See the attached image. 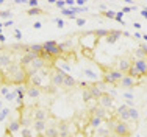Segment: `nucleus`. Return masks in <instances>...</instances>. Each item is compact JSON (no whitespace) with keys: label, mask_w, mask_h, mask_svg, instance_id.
<instances>
[{"label":"nucleus","mask_w":147,"mask_h":137,"mask_svg":"<svg viewBox=\"0 0 147 137\" xmlns=\"http://www.w3.org/2000/svg\"><path fill=\"white\" fill-rule=\"evenodd\" d=\"M27 81H28V75L20 62H14L11 67L3 72V83L6 84H25Z\"/></svg>","instance_id":"nucleus-1"},{"label":"nucleus","mask_w":147,"mask_h":137,"mask_svg":"<svg viewBox=\"0 0 147 137\" xmlns=\"http://www.w3.org/2000/svg\"><path fill=\"white\" fill-rule=\"evenodd\" d=\"M13 64H14V61H13L11 55L9 53H0V70L5 72V70L8 67H11Z\"/></svg>","instance_id":"nucleus-2"},{"label":"nucleus","mask_w":147,"mask_h":137,"mask_svg":"<svg viewBox=\"0 0 147 137\" xmlns=\"http://www.w3.org/2000/svg\"><path fill=\"white\" fill-rule=\"evenodd\" d=\"M49 117H50V114H49V111L45 108H36V109H33L34 120H47Z\"/></svg>","instance_id":"nucleus-3"},{"label":"nucleus","mask_w":147,"mask_h":137,"mask_svg":"<svg viewBox=\"0 0 147 137\" xmlns=\"http://www.w3.org/2000/svg\"><path fill=\"white\" fill-rule=\"evenodd\" d=\"M41 87H38V86H33V84H28L27 86V89H25V95L28 97V98H38L41 95Z\"/></svg>","instance_id":"nucleus-4"},{"label":"nucleus","mask_w":147,"mask_h":137,"mask_svg":"<svg viewBox=\"0 0 147 137\" xmlns=\"http://www.w3.org/2000/svg\"><path fill=\"white\" fill-rule=\"evenodd\" d=\"M31 128L36 132H39V134L41 132H45V129H47V120H34Z\"/></svg>","instance_id":"nucleus-5"},{"label":"nucleus","mask_w":147,"mask_h":137,"mask_svg":"<svg viewBox=\"0 0 147 137\" xmlns=\"http://www.w3.org/2000/svg\"><path fill=\"white\" fill-rule=\"evenodd\" d=\"M20 126H22V123H20V120H17V118H14V120H11L8 125H6V132H16L20 129Z\"/></svg>","instance_id":"nucleus-6"},{"label":"nucleus","mask_w":147,"mask_h":137,"mask_svg":"<svg viewBox=\"0 0 147 137\" xmlns=\"http://www.w3.org/2000/svg\"><path fill=\"white\" fill-rule=\"evenodd\" d=\"M22 137H33L31 129H30V128H24V129H22Z\"/></svg>","instance_id":"nucleus-7"},{"label":"nucleus","mask_w":147,"mask_h":137,"mask_svg":"<svg viewBox=\"0 0 147 137\" xmlns=\"http://www.w3.org/2000/svg\"><path fill=\"white\" fill-rule=\"evenodd\" d=\"M14 97H16V92H9V94H6V95H5V98L8 101H13V100H14Z\"/></svg>","instance_id":"nucleus-8"},{"label":"nucleus","mask_w":147,"mask_h":137,"mask_svg":"<svg viewBox=\"0 0 147 137\" xmlns=\"http://www.w3.org/2000/svg\"><path fill=\"white\" fill-rule=\"evenodd\" d=\"M9 114V109H2V114H0V120H5V117Z\"/></svg>","instance_id":"nucleus-9"},{"label":"nucleus","mask_w":147,"mask_h":137,"mask_svg":"<svg viewBox=\"0 0 147 137\" xmlns=\"http://www.w3.org/2000/svg\"><path fill=\"white\" fill-rule=\"evenodd\" d=\"M39 13H41V9H38V8H31L28 11V14H39Z\"/></svg>","instance_id":"nucleus-10"},{"label":"nucleus","mask_w":147,"mask_h":137,"mask_svg":"<svg viewBox=\"0 0 147 137\" xmlns=\"http://www.w3.org/2000/svg\"><path fill=\"white\" fill-rule=\"evenodd\" d=\"M0 16H2V17H9V16H11V13H6V11H3V13H0Z\"/></svg>","instance_id":"nucleus-11"},{"label":"nucleus","mask_w":147,"mask_h":137,"mask_svg":"<svg viewBox=\"0 0 147 137\" xmlns=\"http://www.w3.org/2000/svg\"><path fill=\"white\" fill-rule=\"evenodd\" d=\"M14 34H16L17 39H20V37H22V34H20V31H19V30H16V33H14Z\"/></svg>","instance_id":"nucleus-12"},{"label":"nucleus","mask_w":147,"mask_h":137,"mask_svg":"<svg viewBox=\"0 0 147 137\" xmlns=\"http://www.w3.org/2000/svg\"><path fill=\"white\" fill-rule=\"evenodd\" d=\"M3 137H14V136H13L11 132H5V136H3Z\"/></svg>","instance_id":"nucleus-13"},{"label":"nucleus","mask_w":147,"mask_h":137,"mask_svg":"<svg viewBox=\"0 0 147 137\" xmlns=\"http://www.w3.org/2000/svg\"><path fill=\"white\" fill-rule=\"evenodd\" d=\"M0 41H2V42L5 41V36H3V34H0Z\"/></svg>","instance_id":"nucleus-14"},{"label":"nucleus","mask_w":147,"mask_h":137,"mask_svg":"<svg viewBox=\"0 0 147 137\" xmlns=\"http://www.w3.org/2000/svg\"><path fill=\"white\" fill-rule=\"evenodd\" d=\"M0 34H2V33H0Z\"/></svg>","instance_id":"nucleus-15"}]
</instances>
